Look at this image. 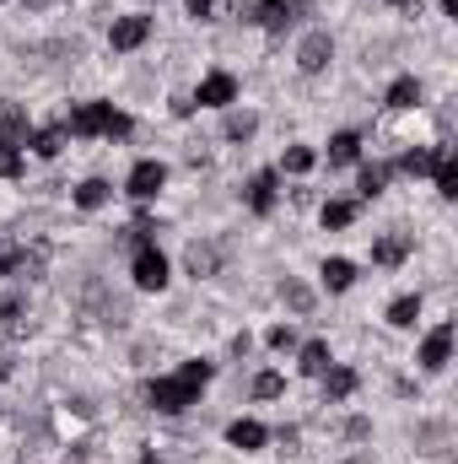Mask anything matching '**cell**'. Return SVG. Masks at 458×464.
<instances>
[{
	"label": "cell",
	"instance_id": "1",
	"mask_svg": "<svg viewBox=\"0 0 458 464\" xmlns=\"http://www.w3.org/2000/svg\"><path fill=\"white\" fill-rule=\"evenodd\" d=\"M205 383H211V362H184L173 378H157V383L146 389V400H151L157 411L178 416V411L200 405V389H205Z\"/></svg>",
	"mask_w": 458,
	"mask_h": 464
},
{
	"label": "cell",
	"instance_id": "2",
	"mask_svg": "<svg viewBox=\"0 0 458 464\" xmlns=\"http://www.w3.org/2000/svg\"><path fill=\"white\" fill-rule=\"evenodd\" d=\"M60 130H65V135H81V140H92V135L119 140V135H129V114H119L114 103H76Z\"/></svg>",
	"mask_w": 458,
	"mask_h": 464
},
{
	"label": "cell",
	"instance_id": "3",
	"mask_svg": "<svg viewBox=\"0 0 458 464\" xmlns=\"http://www.w3.org/2000/svg\"><path fill=\"white\" fill-rule=\"evenodd\" d=\"M135 259H129V276H135V286H140V292H162V286H167V259H162V248H157V243H151V237H146V222H135Z\"/></svg>",
	"mask_w": 458,
	"mask_h": 464
},
{
	"label": "cell",
	"instance_id": "4",
	"mask_svg": "<svg viewBox=\"0 0 458 464\" xmlns=\"http://www.w3.org/2000/svg\"><path fill=\"white\" fill-rule=\"evenodd\" d=\"M162 184H167V168H162L157 157H146V162H135V168H129V179H124V189H129V200H157V195H162Z\"/></svg>",
	"mask_w": 458,
	"mask_h": 464
},
{
	"label": "cell",
	"instance_id": "5",
	"mask_svg": "<svg viewBox=\"0 0 458 464\" xmlns=\"http://www.w3.org/2000/svg\"><path fill=\"white\" fill-rule=\"evenodd\" d=\"M291 16H297V0H253V5H243V22H259L270 33H286Z\"/></svg>",
	"mask_w": 458,
	"mask_h": 464
},
{
	"label": "cell",
	"instance_id": "6",
	"mask_svg": "<svg viewBox=\"0 0 458 464\" xmlns=\"http://www.w3.org/2000/svg\"><path fill=\"white\" fill-rule=\"evenodd\" d=\"M329 60H335V38H329L324 27H319V33H308V38H302V49H297V65H302L308 76H319Z\"/></svg>",
	"mask_w": 458,
	"mask_h": 464
},
{
	"label": "cell",
	"instance_id": "7",
	"mask_svg": "<svg viewBox=\"0 0 458 464\" xmlns=\"http://www.w3.org/2000/svg\"><path fill=\"white\" fill-rule=\"evenodd\" d=\"M151 38V16H119L114 27H109V44H114L119 54H129V49H140Z\"/></svg>",
	"mask_w": 458,
	"mask_h": 464
},
{
	"label": "cell",
	"instance_id": "8",
	"mask_svg": "<svg viewBox=\"0 0 458 464\" xmlns=\"http://www.w3.org/2000/svg\"><path fill=\"white\" fill-rule=\"evenodd\" d=\"M275 189H281V173H275V168L253 173V179H248V211H253V217H270V211H275Z\"/></svg>",
	"mask_w": 458,
	"mask_h": 464
},
{
	"label": "cell",
	"instance_id": "9",
	"mask_svg": "<svg viewBox=\"0 0 458 464\" xmlns=\"http://www.w3.org/2000/svg\"><path fill=\"white\" fill-rule=\"evenodd\" d=\"M232 98H237V82H232L227 71H211V76L200 82V92H195L200 109H227Z\"/></svg>",
	"mask_w": 458,
	"mask_h": 464
},
{
	"label": "cell",
	"instance_id": "10",
	"mask_svg": "<svg viewBox=\"0 0 458 464\" xmlns=\"http://www.w3.org/2000/svg\"><path fill=\"white\" fill-rule=\"evenodd\" d=\"M0 146H27V109L22 103H11V98H0Z\"/></svg>",
	"mask_w": 458,
	"mask_h": 464
},
{
	"label": "cell",
	"instance_id": "11",
	"mask_svg": "<svg viewBox=\"0 0 458 464\" xmlns=\"http://www.w3.org/2000/svg\"><path fill=\"white\" fill-rule=\"evenodd\" d=\"M410 248H415V237H410V232H388V237H377V243H372V265L394 270V265H405V259H410Z\"/></svg>",
	"mask_w": 458,
	"mask_h": 464
},
{
	"label": "cell",
	"instance_id": "12",
	"mask_svg": "<svg viewBox=\"0 0 458 464\" xmlns=\"http://www.w3.org/2000/svg\"><path fill=\"white\" fill-rule=\"evenodd\" d=\"M448 356H453V324H437V330L426 335V346H421V367H426V372H443Z\"/></svg>",
	"mask_w": 458,
	"mask_h": 464
},
{
	"label": "cell",
	"instance_id": "13",
	"mask_svg": "<svg viewBox=\"0 0 458 464\" xmlns=\"http://www.w3.org/2000/svg\"><path fill=\"white\" fill-rule=\"evenodd\" d=\"M319 378H324V400H329V405L350 400V394H356V383H361V372H356V367H324Z\"/></svg>",
	"mask_w": 458,
	"mask_h": 464
},
{
	"label": "cell",
	"instance_id": "14",
	"mask_svg": "<svg viewBox=\"0 0 458 464\" xmlns=\"http://www.w3.org/2000/svg\"><path fill=\"white\" fill-rule=\"evenodd\" d=\"M443 157H448V146H426V151H405V157H399V168H405L410 179H432Z\"/></svg>",
	"mask_w": 458,
	"mask_h": 464
},
{
	"label": "cell",
	"instance_id": "15",
	"mask_svg": "<svg viewBox=\"0 0 458 464\" xmlns=\"http://www.w3.org/2000/svg\"><path fill=\"white\" fill-rule=\"evenodd\" d=\"M227 443H232V449H243V454H259V449L270 443V432H264L259 421H232V427H227Z\"/></svg>",
	"mask_w": 458,
	"mask_h": 464
},
{
	"label": "cell",
	"instance_id": "16",
	"mask_svg": "<svg viewBox=\"0 0 458 464\" xmlns=\"http://www.w3.org/2000/svg\"><path fill=\"white\" fill-rule=\"evenodd\" d=\"M216 265H222L216 243H189V276H195V281H200V276H216Z\"/></svg>",
	"mask_w": 458,
	"mask_h": 464
},
{
	"label": "cell",
	"instance_id": "17",
	"mask_svg": "<svg viewBox=\"0 0 458 464\" xmlns=\"http://www.w3.org/2000/svg\"><path fill=\"white\" fill-rule=\"evenodd\" d=\"M361 157V135H350V130H340L335 140H329V168H350Z\"/></svg>",
	"mask_w": 458,
	"mask_h": 464
},
{
	"label": "cell",
	"instance_id": "18",
	"mask_svg": "<svg viewBox=\"0 0 458 464\" xmlns=\"http://www.w3.org/2000/svg\"><path fill=\"white\" fill-rule=\"evenodd\" d=\"M383 103H388V109H415V103H421V82H415V76H399Z\"/></svg>",
	"mask_w": 458,
	"mask_h": 464
},
{
	"label": "cell",
	"instance_id": "19",
	"mask_svg": "<svg viewBox=\"0 0 458 464\" xmlns=\"http://www.w3.org/2000/svg\"><path fill=\"white\" fill-rule=\"evenodd\" d=\"M109 179H87V184H76V206L81 211H98V206H109Z\"/></svg>",
	"mask_w": 458,
	"mask_h": 464
},
{
	"label": "cell",
	"instance_id": "20",
	"mask_svg": "<svg viewBox=\"0 0 458 464\" xmlns=\"http://www.w3.org/2000/svg\"><path fill=\"white\" fill-rule=\"evenodd\" d=\"M356 211H361L356 200H324V211H319V217H324V227H329V232H340V227L356 222Z\"/></svg>",
	"mask_w": 458,
	"mask_h": 464
},
{
	"label": "cell",
	"instance_id": "21",
	"mask_svg": "<svg viewBox=\"0 0 458 464\" xmlns=\"http://www.w3.org/2000/svg\"><path fill=\"white\" fill-rule=\"evenodd\" d=\"M388 173H394L388 162H372V168H361V184H356V189H361V200H377V195H383V184H388Z\"/></svg>",
	"mask_w": 458,
	"mask_h": 464
},
{
	"label": "cell",
	"instance_id": "22",
	"mask_svg": "<svg viewBox=\"0 0 458 464\" xmlns=\"http://www.w3.org/2000/svg\"><path fill=\"white\" fill-rule=\"evenodd\" d=\"M415 319H421V297H394V303H388V324H394V330H410Z\"/></svg>",
	"mask_w": 458,
	"mask_h": 464
},
{
	"label": "cell",
	"instance_id": "23",
	"mask_svg": "<svg viewBox=\"0 0 458 464\" xmlns=\"http://www.w3.org/2000/svg\"><path fill=\"white\" fill-rule=\"evenodd\" d=\"M319 276H324V286H329V292H345V286L356 281V265H350V259H324V270H319Z\"/></svg>",
	"mask_w": 458,
	"mask_h": 464
},
{
	"label": "cell",
	"instance_id": "24",
	"mask_svg": "<svg viewBox=\"0 0 458 464\" xmlns=\"http://www.w3.org/2000/svg\"><path fill=\"white\" fill-rule=\"evenodd\" d=\"M432 179H437V195H443V200H458V162H453V151L437 162V173H432Z\"/></svg>",
	"mask_w": 458,
	"mask_h": 464
},
{
	"label": "cell",
	"instance_id": "25",
	"mask_svg": "<svg viewBox=\"0 0 458 464\" xmlns=\"http://www.w3.org/2000/svg\"><path fill=\"white\" fill-rule=\"evenodd\" d=\"M297 367H302L308 378H319V372L329 367V346H324V341H308V346H302V362H297Z\"/></svg>",
	"mask_w": 458,
	"mask_h": 464
},
{
	"label": "cell",
	"instance_id": "26",
	"mask_svg": "<svg viewBox=\"0 0 458 464\" xmlns=\"http://www.w3.org/2000/svg\"><path fill=\"white\" fill-rule=\"evenodd\" d=\"M27 146H33L38 157H60V151H65V130H60V124H54V130H38Z\"/></svg>",
	"mask_w": 458,
	"mask_h": 464
},
{
	"label": "cell",
	"instance_id": "27",
	"mask_svg": "<svg viewBox=\"0 0 458 464\" xmlns=\"http://www.w3.org/2000/svg\"><path fill=\"white\" fill-rule=\"evenodd\" d=\"M0 319H5V330H11V335H22V319H27V297H5V303H0Z\"/></svg>",
	"mask_w": 458,
	"mask_h": 464
},
{
	"label": "cell",
	"instance_id": "28",
	"mask_svg": "<svg viewBox=\"0 0 458 464\" xmlns=\"http://www.w3.org/2000/svg\"><path fill=\"white\" fill-rule=\"evenodd\" d=\"M253 394H259V400H281V394H286V378H281V372H259V378H253Z\"/></svg>",
	"mask_w": 458,
	"mask_h": 464
},
{
	"label": "cell",
	"instance_id": "29",
	"mask_svg": "<svg viewBox=\"0 0 458 464\" xmlns=\"http://www.w3.org/2000/svg\"><path fill=\"white\" fill-rule=\"evenodd\" d=\"M16 265H22V243L11 232H0V276H11Z\"/></svg>",
	"mask_w": 458,
	"mask_h": 464
},
{
	"label": "cell",
	"instance_id": "30",
	"mask_svg": "<svg viewBox=\"0 0 458 464\" xmlns=\"http://www.w3.org/2000/svg\"><path fill=\"white\" fill-rule=\"evenodd\" d=\"M253 130H259L253 114H227V140H253Z\"/></svg>",
	"mask_w": 458,
	"mask_h": 464
},
{
	"label": "cell",
	"instance_id": "31",
	"mask_svg": "<svg viewBox=\"0 0 458 464\" xmlns=\"http://www.w3.org/2000/svg\"><path fill=\"white\" fill-rule=\"evenodd\" d=\"M281 168H286V173H308V168H313V151H308V146H291V151L281 157Z\"/></svg>",
	"mask_w": 458,
	"mask_h": 464
},
{
	"label": "cell",
	"instance_id": "32",
	"mask_svg": "<svg viewBox=\"0 0 458 464\" xmlns=\"http://www.w3.org/2000/svg\"><path fill=\"white\" fill-rule=\"evenodd\" d=\"M286 303H291V314H308V308H313V292L297 286V281H286Z\"/></svg>",
	"mask_w": 458,
	"mask_h": 464
},
{
	"label": "cell",
	"instance_id": "33",
	"mask_svg": "<svg viewBox=\"0 0 458 464\" xmlns=\"http://www.w3.org/2000/svg\"><path fill=\"white\" fill-rule=\"evenodd\" d=\"M0 179H22V151L16 146H0Z\"/></svg>",
	"mask_w": 458,
	"mask_h": 464
},
{
	"label": "cell",
	"instance_id": "34",
	"mask_svg": "<svg viewBox=\"0 0 458 464\" xmlns=\"http://www.w3.org/2000/svg\"><path fill=\"white\" fill-rule=\"evenodd\" d=\"M264 341H270V351H291V346H297V330H291V324H275Z\"/></svg>",
	"mask_w": 458,
	"mask_h": 464
},
{
	"label": "cell",
	"instance_id": "35",
	"mask_svg": "<svg viewBox=\"0 0 458 464\" xmlns=\"http://www.w3.org/2000/svg\"><path fill=\"white\" fill-rule=\"evenodd\" d=\"M189 5V16H200V22H211L216 11H222V0H184Z\"/></svg>",
	"mask_w": 458,
	"mask_h": 464
},
{
	"label": "cell",
	"instance_id": "36",
	"mask_svg": "<svg viewBox=\"0 0 458 464\" xmlns=\"http://www.w3.org/2000/svg\"><path fill=\"white\" fill-rule=\"evenodd\" d=\"M345 432H350V438H367V432H372V421H367V416H350V427H345Z\"/></svg>",
	"mask_w": 458,
	"mask_h": 464
},
{
	"label": "cell",
	"instance_id": "37",
	"mask_svg": "<svg viewBox=\"0 0 458 464\" xmlns=\"http://www.w3.org/2000/svg\"><path fill=\"white\" fill-rule=\"evenodd\" d=\"M443 11H448V16H458V0H443Z\"/></svg>",
	"mask_w": 458,
	"mask_h": 464
},
{
	"label": "cell",
	"instance_id": "38",
	"mask_svg": "<svg viewBox=\"0 0 458 464\" xmlns=\"http://www.w3.org/2000/svg\"><path fill=\"white\" fill-rule=\"evenodd\" d=\"M388 5H410V0H388Z\"/></svg>",
	"mask_w": 458,
	"mask_h": 464
},
{
	"label": "cell",
	"instance_id": "39",
	"mask_svg": "<svg viewBox=\"0 0 458 464\" xmlns=\"http://www.w3.org/2000/svg\"><path fill=\"white\" fill-rule=\"evenodd\" d=\"M350 464H367V459H350Z\"/></svg>",
	"mask_w": 458,
	"mask_h": 464
},
{
	"label": "cell",
	"instance_id": "40",
	"mask_svg": "<svg viewBox=\"0 0 458 464\" xmlns=\"http://www.w3.org/2000/svg\"><path fill=\"white\" fill-rule=\"evenodd\" d=\"M0 5H5V0H0Z\"/></svg>",
	"mask_w": 458,
	"mask_h": 464
}]
</instances>
